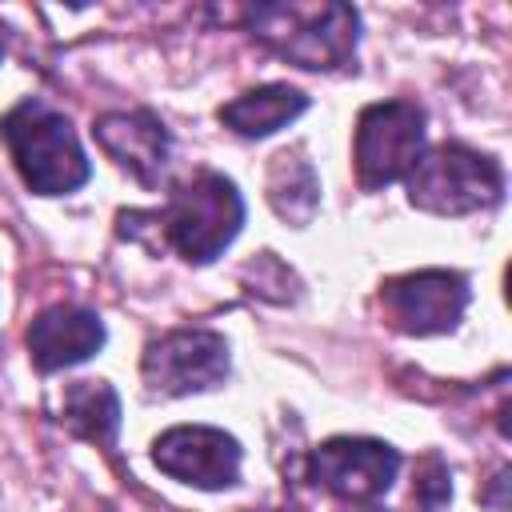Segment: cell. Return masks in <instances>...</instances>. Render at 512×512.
I'll list each match as a JSON object with an SVG mask.
<instances>
[{"instance_id":"obj_1","label":"cell","mask_w":512,"mask_h":512,"mask_svg":"<svg viewBox=\"0 0 512 512\" xmlns=\"http://www.w3.org/2000/svg\"><path fill=\"white\" fill-rule=\"evenodd\" d=\"M248 28L296 68H340L356 52L360 16L348 4H256Z\"/></svg>"},{"instance_id":"obj_2","label":"cell","mask_w":512,"mask_h":512,"mask_svg":"<svg viewBox=\"0 0 512 512\" xmlns=\"http://www.w3.org/2000/svg\"><path fill=\"white\" fill-rule=\"evenodd\" d=\"M0 132H4V144H8L24 184L40 196L76 192L92 172L72 124L60 112L44 108L40 100L16 104L0 120Z\"/></svg>"},{"instance_id":"obj_3","label":"cell","mask_w":512,"mask_h":512,"mask_svg":"<svg viewBox=\"0 0 512 512\" xmlns=\"http://www.w3.org/2000/svg\"><path fill=\"white\" fill-rule=\"evenodd\" d=\"M160 220H164L168 244L184 260L208 264L236 240V232L244 224V200L228 176L204 172L172 196V204L164 208Z\"/></svg>"},{"instance_id":"obj_4","label":"cell","mask_w":512,"mask_h":512,"mask_svg":"<svg viewBox=\"0 0 512 512\" xmlns=\"http://www.w3.org/2000/svg\"><path fill=\"white\" fill-rule=\"evenodd\" d=\"M504 192V172L492 156L464 144H440L416 160L408 172V200L436 216H464L496 204Z\"/></svg>"},{"instance_id":"obj_5","label":"cell","mask_w":512,"mask_h":512,"mask_svg":"<svg viewBox=\"0 0 512 512\" xmlns=\"http://www.w3.org/2000/svg\"><path fill=\"white\" fill-rule=\"evenodd\" d=\"M424 156V108L412 100H384L356 120V172L364 188L404 180Z\"/></svg>"},{"instance_id":"obj_6","label":"cell","mask_w":512,"mask_h":512,"mask_svg":"<svg viewBox=\"0 0 512 512\" xmlns=\"http://www.w3.org/2000/svg\"><path fill=\"white\" fill-rule=\"evenodd\" d=\"M228 376V344L208 328H180L148 344L144 380L160 396H188L216 388Z\"/></svg>"},{"instance_id":"obj_7","label":"cell","mask_w":512,"mask_h":512,"mask_svg":"<svg viewBox=\"0 0 512 512\" xmlns=\"http://www.w3.org/2000/svg\"><path fill=\"white\" fill-rule=\"evenodd\" d=\"M400 472V452L384 440H364V436H336L324 440L312 452V480L352 504L376 500L392 488Z\"/></svg>"},{"instance_id":"obj_8","label":"cell","mask_w":512,"mask_h":512,"mask_svg":"<svg viewBox=\"0 0 512 512\" xmlns=\"http://www.w3.org/2000/svg\"><path fill=\"white\" fill-rule=\"evenodd\" d=\"M384 308L396 320V328L412 336H432L456 328V320L468 308V280L460 272L428 268L408 272L384 284Z\"/></svg>"},{"instance_id":"obj_9","label":"cell","mask_w":512,"mask_h":512,"mask_svg":"<svg viewBox=\"0 0 512 512\" xmlns=\"http://www.w3.org/2000/svg\"><path fill=\"white\" fill-rule=\"evenodd\" d=\"M152 460L172 480H184L192 488H228L240 476V444L236 436L204 424H180L168 428L152 444Z\"/></svg>"},{"instance_id":"obj_10","label":"cell","mask_w":512,"mask_h":512,"mask_svg":"<svg viewBox=\"0 0 512 512\" xmlns=\"http://www.w3.org/2000/svg\"><path fill=\"white\" fill-rule=\"evenodd\" d=\"M100 344H104L100 316L88 308H76V304L44 308L28 328V352L40 372L72 368V364L88 360L92 352H100Z\"/></svg>"},{"instance_id":"obj_11","label":"cell","mask_w":512,"mask_h":512,"mask_svg":"<svg viewBox=\"0 0 512 512\" xmlns=\"http://www.w3.org/2000/svg\"><path fill=\"white\" fill-rule=\"evenodd\" d=\"M96 140L140 184H156L168 164V132L152 112H108L96 120Z\"/></svg>"},{"instance_id":"obj_12","label":"cell","mask_w":512,"mask_h":512,"mask_svg":"<svg viewBox=\"0 0 512 512\" xmlns=\"http://www.w3.org/2000/svg\"><path fill=\"white\" fill-rule=\"evenodd\" d=\"M308 108V96L288 84H264L252 88L228 104H220V120L240 136H272L288 120H296Z\"/></svg>"},{"instance_id":"obj_13","label":"cell","mask_w":512,"mask_h":512,"mask_svg":"<svg viewBox=\"0 0 512 512\" xmlns=\"http://www.w3.org/2000/svg\"><path fill=\"white\" fill-rule=\"evenodd\" d=\"M64 424L96 444H108L120 424V396L104 380H76L64 392Z\"/></svg>"},{"instance_id":"obj_14","label":"cell","mask_w":512,"mask_h":512,"mask_svg":"<svg viewBox=\"0 0 512 512\" xmlns=\"http://www.w3.org/2000/svg\"><path fill=\"white\" fill-rule=\"evenodd\" d=\"M268 200L284 220L304 224L316 212V200H320V184H316L312 164L296 160V156H276L272 176H268Z\"/></svg>"},{"instance_id":"obj_15","label":"cell","mask_w":512,"mask_h":512,"mask_svg":"<svg viewBox=\"0 0 512 512\" xmlns=\"http://www.w3.org/2000/svg\"><path fill=\"white\" fill-rule=\"evenodd\" d=\"M344 512H380V508H356V504H352V508H344Z\"/></svg>"},{"instance_id":"obj_16","label":"cell","mask_w":512,"mask_h":512,"mask_svg":"<svg viewBox=\"0 0 512 512\" xmlns=\"http://www.w3.org/2000/svg\"><path fill=\"white\" fill-rule=\"evenodd\" d=\"M0 56H4V28H0Z\"/></svg>"}]
</instances>
